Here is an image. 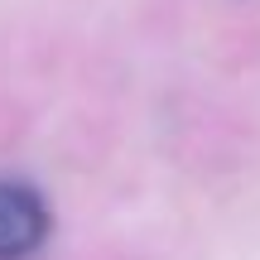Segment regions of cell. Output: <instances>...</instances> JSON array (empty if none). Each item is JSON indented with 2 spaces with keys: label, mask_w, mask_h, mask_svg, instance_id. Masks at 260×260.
Wrapping results in <instances>:
<instances>
[{
  "label": "cell",
  "mask_w": 260,
  "mask_h": 260,
  "mask_svg": "<svg viewBox=\"0 0 260 260\" xmlns=\"http://www.w3.org/2000/svg\"><path fill=\"white\" fill-rule=\"evenodd\" d=\"M53 217L39 188L0 178V260H29L34 251H44Z\"/></svg>",
  "instance_id": "obj_1"
}]
</instances>
